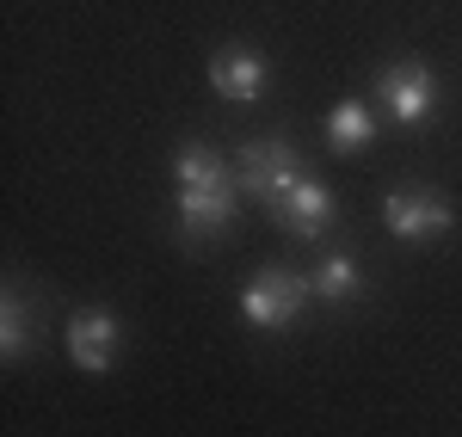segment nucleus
Segmentation results:
<instances>
[{
	"label": "nucleus",
	"mask_w": 462,
	"mask_h": 437,
	"mask_svg": "<svg viewBox=\"0 0 462 437\" xmlns=\"http://www.w3.org/2000/svg\"><path fill=\"white\" fill-rule=\"evenodd\" d=\"M235 179L247 185L265 210H278L290 191L302 185V160H296L290 142H247L241 154H235Z\"/></svg>",
	"instance_id": "f257e3e1"
},
{
	"label": "nucleus",
	"mask_w": 462,
	"mask_h": 437,
	"mask_svg": "<svg viewBox=\"0 0 462 437\" xmlns=\"http://www.w3.org/2000/svg\"><path fill=\"white\" fill-rule=\"evenodd\" d=\"M302 296H309V284L296 271H265V278H253L247 290H241V314L259 332H284L302 314Z\"/></svg>",
	"instance_id": "f03ea898"
},
{
	"label": "nucleus",
	"mask_w": 462,
	"mask_h": 437,
	"mask_svg": "<svg viewBox=\"0 0 462 437\" xmlns=\"http://www.w3.org/2000/svg\"><path fill=\"white\" fill-rule=\"evenodd\" d=\"M376 105L389 111L394 123H426L438 105V86H431L426 62H389L376 74Z\"/></svg>",
	"instance_id": "7ed1b4c3"
},
{
	"label": "nucleus",
	"mask_w": 462,
	"mask_h": 437,
	"mask_svg": "<svg viewBox=\"0 0 462 437\" xmlns=\"http://www.w3.org/2000/svg\"><path fill=\"white\" fill-rule=\"evenodd\" d=\"M117 345H124L117 314H106V308H74V314H69V358L80 369L106 376V369L117 364Z\"/></svg>",
	"instance_id": "20e7f679"
},
{
	"label": "nucleus",
	"mask_w": 462,
	"mask_h": 437,
	"mask_svg": "<svg viewBox=\"0 0 462 437\" xmlns=\"http://www.w3.org/2000/svg\"><path fill=\"white\" fill-rule=\"evenodd\" d=\"M383 222H389V234H401V241H438V234H450L457 216L431 191H394L389 204H383Z\"/></svg>",
	"instance_id": "39448f33"
},
{
	"label": "nucleus",
	"mask_w": 462,
	"mask_h": 437,
	"mask_svg": "<svg viewBox=\"0 0 462 437\" xmlns=\"http://www.w3.org/2000/svg\"><path fill=\"white\" fill-rule=\"evenodd\" d=\"M179 222L191 241H216L235 222V179L228 185H179Z\"/></svg>",
	"instance_id": "423d86ee"
},
{
	"label": "nucleus",
	"mask_w": 462,
	"mask_h": 437,
	"mask_svg": "<svg viewBox=\"0 0 462 437\" xmlns=\"http://www.w3.org/2000/svg\"><path fill=\"white\" fill-rule=\"evenodd\" d=\"M210 86L222 99H235V105H253L259 93H265V56L259 50H216L210 56Z\"/></svg>",
	"instance_id": "0eeeda50"
},
{
	"label": "nucleus",
	"mask_w": 462,
	"mask_h": 437,
	"mask_svg": "<svg viewBox=\"0 0 462 437\" xmlns=\"http://www.w3.org/2000/svg\"><path fill=\"white\" fill-rule=\"evenodd\" d=\"M272 216L284 222L290 234H302V241H320L327 228H333V191L327 185H315V179H302L296 191H290L284 204L272 210Z\"/></svg>",
	"instance_id": "6e6552de"
},
{
	"label": "nucleus",
	"mask_w": 462,
	"mask_h": 437,
	"mask_svg": "<svg viewBox=\"0 0 462 437\" xmlns=\"http://www.w3.org/2000/svg\"><path fill=\"white\" fill-rule=\"evenodd\" d=\"M327 142H333V154L370 148L376 142V111L364 105V99H339V105L327 111Z\"/></svg>",
	"instance_id": "1a4fd4ad"
},
{
	"label": "nucleus",
	"mask_w": 462,
	"mask_h": 437,
	"mask_svg": "<svg viewBox=\"0 0 462 437\" xmlns=\"http://www.w3.org/2000/svg\"><path fill=\"white\" fill-rule=\"evenodd\" d=\"M173 179L179 185H228L235 173H228V160H222L210 142H185L173 154Z\"/></svg>",
	"instance_id": "9d476101"
},
{
	"label": "nucleus",
	"mask_w": 462,
	"mask_h": 437,
	"mask_svg": "<svg viewBox=\"0 0 462 437\" xmlns=\"http://www.w3.org/2000/svg\"><path fill=\"white\" fill-rule=\"evenodd\" d=\"M309 290L320 296V302H352L357 290H364V278H357V259L352 253H333L315 265V278H309Z\"/></svg>",
	"instance_id": "9b49d317"
},
{
	"label": "nucleus",
	"mask_w": 462,
	"mask_h": 437,
	"mask_svg": "<svg viewBox=\"0 0 462 437\" xmlns=\"http://www.w3.org/2000/svg\"><path fill=\"white\" fill-rule=\"evenodd\" d=\"M32 321H25V302H19V296H6V302H0V345H6V358H25V351H32Z\"/></svg>",
	"instance_id": "f8f14e48"
}]
</instances>
